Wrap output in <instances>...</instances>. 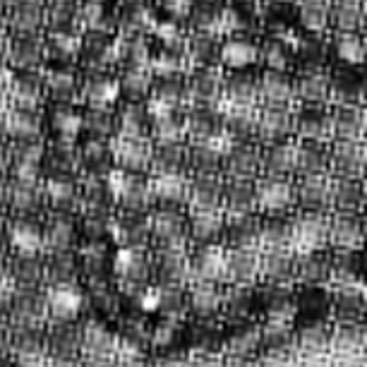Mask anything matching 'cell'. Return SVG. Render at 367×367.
<instances>
[{
	"label": "cell",
	"instance_id": "obj_1",
	"mask_svg": "<svg viewBox=\"0 0 367 367\" xmlns=\"http://www.w3.org/2000/svg\"><path fill=\"white\" fill-rule=\"evenodd\" d=\"M111 154L125 168H146L154 156V146L144 137V132H118L111 139Z\"/></svg>",
	"mask_w": 367,
	"mask_h": 367
},
{
	"label": "cell",
	"instance_id": "obj_2",
	"mask_svg": "<svg viewBox=\"0 0 367 367\" xmlns=\"http://www.w3.org/2000/svg\"><path fill=\"white\" fill-rule=\"evenodd\" d=\"M3 130L17 139H36L41 125H39V118L32 111L10 109L3 118Z\"/></svg>",
	"mask_w": 367,
	"mask_h": 367
},
{
	"label": "cell",
	"instance_id": "obj_3",
	"mask_svg": "<svg viewBox=\"0 0 367 367\" xmlns=\"http://www.w3.org/2000/svg\"><path fill=\"white\" fill-rule=\"evenodd\" d=\"M151 195L163 197V200H178L188 192V180L180 176L178 171L168 168V171H156V176L149 183Z\"/></svg>",
	"mask_w": 367,
	"mask_h": 367
},
{
	"label": "cell",
	"instance_id": "obj_4",
	"mask_svg": "<svg viewBox=\"0 0 367 367\" xmlns=\"http://www.w3.org/2000/svg\"><path fill=\"white\" fill-rule=\"evenodd\" d=\"M118 94H120V84L113 82V80H99L94 84H89L84 96L89 99V104L94 106V109H106V106L116 104Z\"/></svg>",
	"mask_w": 367,
	"mask_h": 367
},
{
	"label": "cell",
	"instance_id": "obj_5",
	"mask_svg": "<svg viewBox=\"0 0 367 367\" xmlns=\"http://www.w3.org/2000/svg\"><path fill=\"white\" fill-rule=\"evenodd\" d=\"M176 104H178L176 94L159 92L146 101V116L154 118V123L168 120V118H173V113H176Z\"/></svg>",
	"mask_w": 367,
	"mask_h": 367
},
{
	"label": "cell",
	"instance_id": "obj_6",
	"mask_svg": "<svg viewBox=\"0 0 367 367\" xmlns=\"http://www.w3.org/2000/svg\"><path fill=\"white\" fill-rule=\"evenodd\" d=\"M221 58L230 67H245L257 58V50L245 41H230V43H226L223 46Z\"/></svg>",
	"mask_w": 367,
	"mask_h": 367
},
{
	"label": "cell",
	"instance_id": "obj_7",
	"mask_svg": "<svg viewBox=\"0 0 367 367\" xmlns=\"http://www.w3.org/2000/svg\"><path fill=\"white\" fill-rule=\"evenodd\" d=\"M53 125H55V130L60 132V137L63 139H75L77 134H80V130H82V118L77 116V113H72V111H63V113H58L55 116V120H53Z\"/></svg>",
	"mask_w": 367,
	"mask_h": 367
},
{
	"label": "cell",
	"instance_id": "obj_8",
	"mask_svg": "<svg viewBox=\"0 0 367 367\" xmlns=\"http://www.w3.org/2000/svg\"><path fill=\"white\" fill-rule=\"evenodd\" d=\"M10 58H13L15 65H22V67H29L39 60V46L32 41H27V39H20V41L15 43L13 48H10Z\"/></svg>",
	"mask_w": 367,
	"mask_h": 367
},
{
	"label": "cell",
	"instance_id": "obj_9",
	"mask_svg": "<svg viewBox=\"0 0 367 367\" xmlns=\"http://www.w3.org/2000/svg\"><path fill=\"white\" fill-rule=\"evenodd\" d=\"M185 134V127L180 123H173V118L168 120H161L156 123V130H154V137L159 139V144H178Z\"/></svg>",
	"mask_w": 367,
	"mask_h": 367
},
{
	"label": "cell",
	"instance_id": "obj_10",
	"mask_svg": "<svg viewBox=\"0 0 367 367\" xmlns=\"http://www.w3.org/2000/svg\"><path fill=\"white\" fill-rule=\"evenodd\" d=\"M41 22V15H39L36 5H27L22 3L20 10L15 13V27H20V32H34Z\"/></svg>",
	"mask_w": 367,
	"mask_h": 367
},
{
	"label": "cell",
	"instance_id": "obj_11",
	"mask_svg": "<svg viewBox=\"0 0 367 367\" xmlns=\"http://www.w3.org/2000/svg\"><path fill=\"white\" fill-rule=\"evenodd\" d=\"M13 242L22 252H34L39 245H41V238H39V233L34 228L20 226V228H15V233H13Z\"/></svg>",
	"mask_w": 367,
	"mask_h": 367
},
{
	"label": "cell",
	"instance_id": "obj_12",
	"mask_svg": "<svg viewBox=\"0 0 367 367\" xmlns=\"http://www.w3.org/2000/svg\"><path fill=\"white\" fill-rule=\"evenodd\" d=\"M205 149L209 154H228L233 149V139H230L228 132H209L205 134Z\"/></svg>",
	"mask_w": 367,
	"mask_h": 367
},
{
	"label": "cell",
	"instance_id": "obj_13",
	"mask_svg": "<svg viewBox=\"0 0 367 367\" xmlns=\"http://www.w3.org/2000/svg\"><path fill=\"white\" fill-rule=\"evenodd\" d=\"M259 200H262L264 207H281L284 202L288 200V188L286 185H269V188H264L262 192H259Z\"/></svg>",
	"mask_w": 367,
	"mask_h": 367
},
{
	"label": "cell",
	"instance_id": "obj_14",
	"mask_svg": "<svg viewBox=\"0 0 367 367\" xmlns=\"http://www.w3.org/2000/svg\"><path fill=\"white\" fill-rule=\"evenodd\" d=\"M46 195L50 197V200H58V202H63L67 200V197L72 195V185L67 183V180H48L46 183Z\"/></svg>",
	"mask_w": 367,
	"mask_h": 367
},
{
	"label": "cell",
	"instance_id": "obj_15",
	"mask_svg": "<svg viewBox=\"0 0 367 367\" xmlns=\"http://www.w3.org/2000/svg\"><path fill=\"white\" fill-rule=\"evenodd\" d=\"M123 87L130 89V92H144V89L149 87V77H146V72L142 70H130L125 80H123Z\"/></svg>",
	"mask_w": 367,
	"mask_h": 367
},
{
	"label": "cell",
	"instance_id": "obj_16",
	"mask_svg": "<svg viewBox=\"0 0 367 367\" xmlns=\"http://www.w3.org/2000/svg\"><path fill=\"white\" fill-rule=\"evenodd\" d=\"M154 29H156V36H159L163 43H178L180 41V29L173 25V22H161V25H156Z\"/></svg>",
	"mask_w": 367,
	"mask_h": 367
},
{
	"label": "cell",
	"instance_id": "obj_17",
	"mask_svg": "<svg viewBox=\"0 0 367 367\" xmlns=\"http://www.w3.org/2000/svg\"><path fill=\"white\" fill-rule=\"evenodd\" d=\"M46 82L50 89H58V92H70V89L75 87V80H72V75H67V72H50Z\"/></svg>",
	"mask_w": 367,
	"mask_h": 367
},
{
	"label": "cell",
	"instance_id": "obj_18",
	"mask_svg": "<svg viewBox=\"0 0 367 367\" xmlns=\"http://www.w3.org/2000/svg\"><path fill=\"white\" fill-rule=\"evenodd\" d=\"M55 46L67 50V53H72V50L80 46V39L72 36V34H55Z\"/></svg>",
	"mask_w": 367,
	"mask_h": 367
},
{
	"label": "cell",
	"instance_id": "obj_19",
	"mask_svg": "<svg viewBox=\"0 0 367 367\" xmlns=\"http://www.w3.org/2000/svg\"><path fill=\"white\" fill-rule=\"evenodd\" d=\"M341 53L346 55L348 60H360L363 58V48H360V43L358 41H353V39H348V41H343V46H341Z\"/></svg>",
	"mask_w": 367,
	"mask_h": 367
},
{
	"label": "cell",
	"instance_id": "obj_20",
	"mask_svg": "<svg viewBox=\"0 0 367 367\" xmlns=\"http://www.w3.org/2000/svg\"><path fill=\"white\" fill-rule=\"evenodd\" d=\"M166 8L171 10L173 15L185 17L190 13V0H166Z\"/></svg>",
	"mask_w": 367,
	"mask_h": 367
},
{
	"label": "cell",
	"instance_id": "obj_21",
	"mask_svg": "<svg viewBox=\"0 0 367 367\" xmlns=\"http://www.w3.org/2000/svg\"><path fill=\"white\" fill-rule=\"evenodd\" d=\"M5 41V27H3V17H0V43Z\"/></svg>",
	"mask_w": 367,
	"mask_h": 367
},
{
	"label": "cell",
	"instance_id": "obj_22",
	"mask_svg": "<svg viewBox=\"0 0 367 367\" xmlns=\"http://www.w3.org/2000/svg\"><path fill=\"white\" fill-rule=\"evenodd\" d=\"M3 168H5V154L0 151V171H3Z\"/></svg>",
	"mask_w": 367,
	"mask_h": 367
},
{
	"label": "cell",
	"instance_id": "obj_23",
	"mask_svg": "<svg viewBox=\"0 0 367 367\" xmlns=\"http://www.w3.org/2000/svg\"><path fill=\"white\" fill-rule=\"evenodd\" d=\"M0 226H3V216H0Z\"/></svg>",
	"mask_w": 367,
	"mask_h": 367
}]
</instances>
